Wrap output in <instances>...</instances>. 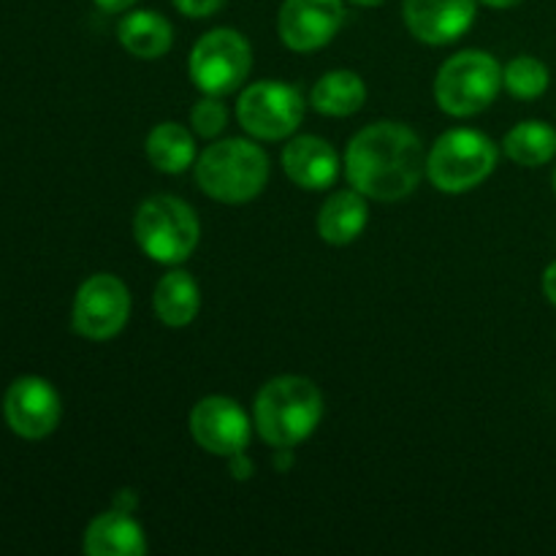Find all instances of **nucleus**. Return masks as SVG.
<instances>
[{
	"mask_svg": "<svg viewBox=\"0 0 556 556\" xmlns=\"http://www.w3.org/2000/svg\"><path fill=\"white\" fill-rule=\"evenodd\" d=\"M427 174V152L416 130L402 123H372L358 130L345 152L351 188L375 201H400Z\"/></svg>",
	"mask_w": 556,
	"mask_h": 556,
	"instance_id": "obj_1",
	"label": "nucleus"
},
{
	"mask_svg": "<svg viewBox=\"0 0 556 556\" xmlns=\"http://www.w3.org/2000/svg\"><path fill=\"white\" fill-rule=\"evenodd\" d=\"M324 418V394L302 375H280L255 394L253 424L271 448H293L318 429Z\"/></svg>",
	"mask_w": 556,
	"mask_h": 556,
	"instance_id": "obj_2",
	"label": "nucleus"
},
{
	"mask_svg": "<svg viewBox=\"0 0 556 556\" xmlns=\"http://www.w3.org/2000/svg\"><path fill=\"white\" fill-rule=\"evenodd\" d=\"M195 182L220 204H248L269 182V157L250 139H223L195 157Z\"/></svg>",
	"mask_w": 556,
	"mask_h": 556,
	"instance_id": "obj_3",
	"label": "nucleus"
},
{
	"mask_svg": "<svg viewBox=\"0 0 556 556\" xmlns=\"http://www.w3.org/2000/svg\"><path fill=\"white\" fill-rule=\"evenodd\" d=\"M134 237L147 258L177 266L199 248L201 223L188 201L177 195H150L136 210Z\"/></svg>",
	"mask_w": 556,
	"mask_h": 556,
	"instance_id": "obj_4",
	"label": "nucleus"
},
{
	"mask_svg": "<svg viewBox=\"0 0 556 556\" xmlns=\"http://www.w3.org/2000/svg\"><path fill=\"white\" fill-rule=\"evenodd\" d=\"M497 157V144L481 130H445L427 155V177L440 193H467L492 177Z\"/></svg>",
	"mask_w": 556,
	"mask_h": 556,
	"instance_id": "obj_5",
	"label": "nucleus"
},
{
	"mask_svg": "<svg viewBox=\"0 0 556 556\" xmlns=\"http://www.w3.org/2000/svg\"><path fill=\"white\" fill-rule=\"evenodd\" d=\"M503 87V65L483 49H465L445 60L434 79L438 106L451 117H472L492 106Z\"/></svg>",
	"mask_w": 556,
	"mask_h": 556,
	"instance_id": "obj_6",
	"label": "nucleus"
},
{
	"mask_svg": "<svg viewBox=\"0 0 556 556\" xmlns=\"http://www.w3.org/2000/svg\"><path fill=\"white\" fill-rule=\"evenodd\" d=\"M250 68H253V49L248 38L231 27H215L204 33L190 49V79L204 96H231L244 85Z\"/></svg>",
	"mask_w": 556,
	"mask_h": 556,
	"instance_id": "obj_7",
	"label": "nucleus"
},
{
	"mask_svg": "<svg viewBox=\"0 0 556 556\" xmlns=\"http://www.w3.org/2000/svg\"><path fill=\"white\" fill-rule=\"evenodd\" d=\"M237 119L261 141L288 139L304 119V98L286 81H255L239 96Z\"/></svg>",
	"mask_w": 556,
	"mask_h": 556,
	"instance_id": "obj_8",
	"label": "nucleus"
},
{
	"mask_svg": "<svg viewBox=\"0 0 556 556\" xmlns=\"http://www.w3.org/2000/svg\"><path fill=\"white\" fill-rule=\"evenodd\" d=\"M130 318V291L119 277L92 275L76 291L71 324L85 340L106 342L125 329Z\"/></svg>",
	"mask_w": 556,
	"mask_h": 556,
	"instance_id": "obj_9",
	"label": "nucleus"
},
{
	"mask_svg": "<svg viewBox=\"0 0 556 556\" xmlns=\"http://www.w3.org/2000/svg\"><path fill=\"white\" fill-rule=\"evenodd\" d=\"M253 427L248 413L231 396H204L190 410V434L206 454L226 456L242 454L253 438Z\"/></svg>",
	"mask_w": 556,
	"mask_h": 556,
	"instance_id": "obj_10",
	"label": "nucleus"
},
{
	"mask_svg": "<svg viewBox=\"0 0 556 556\" xmlns=\"http://www.w3.org/2000/svg\"><path fill=\"white\" fill-rule=\"evenodd\" d=\"M63 405L49 380L25 375L9 386L3 396V418L14 434L25 440H41L58 429Z\"/></svg>",
	"mask_w": 556,
	"mask_h": 556,
	"instance_id": "obj_11",
	"label": "nucleus"
},
{
	"mask_svg": "<svg viewBox=\"0 0 556 556\" xmlns=\"http://www.w3.org/2000/svg\"><path fill=\"white\" fill-rule=\"evenodd\" d=\"M345 22L342 0H282L277 33L293 52H315L331 43Z\"/></svg>",
	"mask_w": 556,
	"mask_h": 556,
	"instance_id": "obj_12",
	"label": "nucleus"
},
{
	"mask_svg": "<svg viewBox=\"0 0 556 556\" xmlns=\"http://www.w3.org/2000/svg\"><path fill=\"white\" fill-rule=\"evenodd\" d=\"M405 25L418 41L445 47L465 36L476 22V0H405Z\"/></svg>",
	"mask_w": 556,
	"mask_h": 556,
	"instance_id": "obj_13",
	"label": "nucleus"
},
{
	"mask_svg": "<svg viewBox=\"0 0 556 556\" xmlns=\"http://www.w3.org/2000/svg\"><path fill=\"white\" fill-rule=\"evenodd\" d=\"M282 168L299 188L326 190L340 177V155L320 136H293L282 150Z\"/></svg>",
	"mask_w": 556,
	"mask_h": 556,
	"instance_id": "obj_14",
	"label": "nucleus"
},
{
	"mask_svg": "<svg viewBox=\"0 0 556 556\" xmlns=\"http://www.w3.org/2000/svg\"><path fill=\"white\" fill-rule=\"evenodd\" d=\"M81 546L90 556H141L147 552V538L128 510L112 508L90 521Z\"/></svg>",
	"mask_w": 556,
	"mask_h": 556,
	"instance_id": "obj_15",
	"label": "nucleus"
},
{
	"mask_svg": "<svg viewBox=\"0 0 556 556\" xmlns=\"http://www.w3.org/2000/svg\"><path fill=\"white\" fill-rule=\"evenodd\" d=\"M369 220L367 201L364 193L353 190H337L329 199L324 201L318 212V233L324 242L342 248V244H351L353 239L362 237L364 226Z\"/></svg>",
	"mask_w": 556,
	"mask_h": 556,
	"instance_id": "obj_16",
	"label": "nucleus"
},
{
	"mask_svg": "<svg viewBox=\"0 0 556 556\" xmlns=\"http://www.w3.org/2000/svg\"><path fill=\"white\" fill-rule=\"evenodd\" d=\"M117 38L128 54L139 60H157L172 49L174 27L157 11H130L119 20Z\"/></svg>",
	"mask_w": 556,
	"mask_h": 556,
	"instance_id": "obj_17",
	"label": "nucleus"
},
{
	"mask_svg": "<svg viewBox=\"0 0 556 556\" xmlns=\"http://www.w3.org/2000/svg\"><path fill=\"white\" fill-rule=\"evenodd\" d=\"M155 315L161 318L163 326H172V329H185L195 320L201 307V291L199 282L193 280V275L185 269H172L168 275H163L155 286Z\"/></svg>",
	"mask_w": 556,
	"mask_h": 556,
	"instance_id": "obj_18",
	"label": "nucleus"
},
{
	"mask_svg": "<svg viewBox=\"0 0 556 556\" xmlns=\"http://www.w3.org/2000/svg\"><path fill=\"white\" fill-rule=\"evenodd\" d=\"M367 101V85L356 71H329L315 81L309 103L326 117H351Z\"/></svg>",
	"mask_w": 556,
	"mask_h": 556,
	"instance_id": "obj_19",
	"label": "nucleus"
},
{
	"mask_svg": "<svg viewBox=\"0 0 556 556\" xmlns=\"http://www.w3.org/2000/svg\"><path fill=\"white\" fill-rule=\"evenodd\" d=\"M147 157L163 174H182L195 161V141L185 125L161 123L147 136Z\"/></svg>",
	"mask_w": 556,
	"mask_h": 556,
	"instance_id": "obj_20",
	"label": "nucleus"
},
{
	"mask_svg": "<svg viewBox=\"0 0 556 556\" xmlns=\"http://www.w3.org/2000/svg\"><path fill=\"white\" fill-rule=\"evenodd\" d=\"M505 155L527 168L546 166L556 155V130L541 119H525L508 130L503 141Z\"/></svg>",
	"mask_w": 556,
	"mask_h": 556,
	"instance_id": "obj_21",
	"label": "nucleus"
},
{
	"mask_svg": "<svg viewBox=\"0 0 556 556\" xmlns=\"http://www.w3.org/2000/svg\"><path fill=\"white\" fill-rule=\"evenodd\" d=\"M503 85L519 101H535L548 90V68L532 54H519L503 68Z\"/></svg>",
	"mask_w": 556,
	"mask_h": 556,
	"instance_id": "obj_22",
	"label": "nucleus"
},
{
	"mask_svg": "<svg viewBox=\"0 0 556 556\" xmlns=\"http://www.w3.org/2000/svg\"><path fill=\"white\" fill-rule=\"evenodd\" d=\"M228 125V109L220 98L204 96L193 109H190V128L201 139H217Z\"/></svg>",
	"mask_w": 556,
	"mask_h": 556,
	"instance_id": "obj_23",
	"label": "nucleus"
},
{
	"mask_svg": "<svg viewBox=\"0 0 556 556\" xmlns=\"http://www.w3.org/2000/svg\"><path fill=\"white\" fill-rule=\"evenodd\" d=\"M185 16H193V20H204V16H212L215 11L223 9L226 0H172Z\"/></svg>",
	"mask_w": 556,
	"mask_h": 556,
	"instance_id": "obj_24",
	"label": "nucleus"
},
{
	"mask_svg": "<svg viewBox=\"0 0 556 556\" xmlns=\"http://www.w3.org/2000/svg\"><path fill=\"white\" fill-rule=\"evenodd\" d=\"M231 476L237 478V481H248L250 476H253V462L248 459V454H233L231 456Z\"/></svg>",
	"mask_w": 556,
	"mask_h": 556,
	"instance_id": "obj_25",
	"label": "nucleus"
},
{
	"mask_svg": "<svg viewBox=\"0 0 556 556\" xmlns=\"http://www.w3.org/2000/svg\"><path fill=\"white\" fill-rule=\"evenodd\" d=\"M543 293H546L548 302L556 307V261L554 264H548L546 271H543Z\"/></svg>",
	"mask_w": 556,
	"mask_h": 556,
	"instance_id": "obj_26",
	"label": "nucleus"
},
{
	"mask_svg": "<svg viewBox=\"0 0 556 556\" xmlns=\"http://www.w3.org/2000/svg\"><path fill=\"white\" fill-rule=\"evenodd\" d=\"M136 0H96V5L106 14H119V11H128Z\"/></svg>",
	"mask_w": 556,
	"mask_h": 556,
	"instance_id": "obj_27",
	"label": "nucleus"
},
{
	"mask_svg": "<svg viewBox=\"0 0 556 556\" xmlns=\"http://www.w3.org/2000/svg\"><path fill=\"white\" fill-rule=\"evenodd\" d=\"M136 503H139V500H136V494H134V492H128V489H123V492L117 494V500H114V508L128 510V514H134V510H136Z\"/></svg>",
	"mask_w": 556,
	"mask_h": 556,
	"instance_id": "obj_28",
	"label": "nucleus"
},
{
	"mask_svg": "<svg viewBox=\"0 0 556 556\" xmlns=\"http://www.w3.org/2000/svg\"><path fill=\"white\" fill-rule=\"evenodd\" d=\"M293 465V448H275V467L280 472H288Z\"/></svg>",
	"mask_w": 556,
	"mask_h": 556,
	"instance_id": "obj_29",
	"label": "nucleus"
},
{
	"mask_svg": "<svg viewBox=\"0 0 556 556\" xmlns=\"http://www.w3.org/2000/svg\"><path fill=\"white\" fill-rule=\"evenodd\" d=\"M481 3L489 5V9H514L521 0H481Z\"/></svg>",
	"mask_w": 556,
	"mask_h": 556,
	"instance_id": "obj_30",
	"label": "nucleus"
},
{
	"mask_svg": "<svg viewBox=\"0 0 556 556\" xmlns=\"http://www.w3.org/2000/svg\"><path fill=\"white\" fill-rule=\"evenodd\" d=\"M351 3H356V5H364V9H375V5H383L386 0H351Z\"/></svg>",
	"mask_w": 556,
	"mask_h": 556,
	"instance_id": "obj_31",
	"label": "nucleus"
},
{
	"mask_svg": "<svg viewBox=\"0 0 556 556\" xmlns=\"http://www.w3.org/2000/svg\"><path fill=\"white\" fill-rule=\"evenodd\" d=\"M554 193H556V172H554Z\"/></svg>",
	"mask_w": 556,
	"mask_h": 556,
	"instance_id": "obj_32",
	"label": "nucleus"
}]
</instances>
